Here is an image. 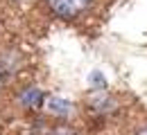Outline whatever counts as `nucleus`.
<instances>
[{
  "label": "nucleus",
  "mask_w": 147,
  "mask_h": 135,
  "mask_svg": "<svg viewBox=\"0 0 147 135\" xmlns=\"http://www.w3.org/2000/svg\"><path fill=\"white\" fill-rule=\"evenodd\" d=\"M134 135H147V126H143V128H138Z\"/></svg>",
  "instance_id": "obj_7"
},
{
  "label": "nucleus",
  "mask_w": 147,
  "mask_h": 135,
  "mask_svg": "<svg viewBox=\"0 0 147 135\" xmlns=\"http://www.w3.org/2000/svg\"><path fill=\"white\" fill-rule=\"evenodd\" d=\"M50 135H77V131H75V128H70V126H66V124H61V126L52 128V131H50Z\"/></svg>",
  "instance_id": "obj_6"
},
{
  "label": "nucleus",
  "mask_w": 147,
  "mask_h": 135,
  "mask_svg": "<svg viewBox=\"0 0 147 135\" xmlns=\"http://www.w3.org/2000/svg\"><path fill=\"white\" fill-rule=\"evenodd\" d=\"M88 108H91L95 115H109L118 108V101L111 95H104V92H97L88 99Z\"/></svg>",
  "instance_id": "obj_3"
},
{
  "label": "nucleus",
  "mask_w": 147,
  "mask_h": 135,
  "mask_svg": "<svg viewBox=\"0 0 147 135\" xmlns=\"http://www.w3.org/2000/svg\"><path fill=\"white\" fill-rule=\"evenodd\" d=\"M91 2L93 0H48V7L57 18L75 20L91 7Z\"/></svg>",
  "instance_id": "obj_1"
},
{
  "label": "nucleus",
  "mask_w": 147,
  "mask_h": 135,
  "mask_svg": "<svg viewBox=\"0 0 147 135\" xmlns=\"http://www.w3.org/2000/svg\"><path fill=\"white\" fill-rule=\"evenodd\" d=\"M48 106H50V110L57 113V117H66L70 110H73V106L66 101V99H50L48 101Z\"/></svg>",
  "instance_id": "obj_5"
},
{
  "label": "nucleus",
  "mask_w": 147,
  "mask_h": 135,
  "mask_svg": "<svg viewBox=\"0 0 147 135\" xmlns=\"http://www.w3.org/2000/svg\"><path fill=\"white\" fill-rule=\"evenodd\" d=\"M2 81H5V79H2V74H0V86H2Z\"/></svg>",
  "instance_id": "obj_8"
},
{
  "label": "nucleus",
  "mask_w": 147,
  "mask_h": 135,
  "mask_svg": "<svg viewBox=\"0 0 147 135\" xmlns=\"http://www.w3.org/2000/svg\"><path fill=\"white\" fill-rule=\"evenodd\" d=\"M43 101V92L41 90H36V88H27V90H23L20 92V104L23 106H38Z\"/></svg>",
  "instance_id": "obj_4"
},
{
  "label": "nucleus",
  "mask_w": 147,
  "mask_h": 135,
  "mask_svg": "<svg viewBox=\"0 0 147 135\" xmlns=\"http://www.w3.org/2000/svg\"><path fill=\"white\" fill-rule=\"evenodd\" d=\"M20 68H23L20 52H16V50H2L0 52V74H2V79L16 74Z\"/></svg>",
  "instance_id": "obj_2"
}]
</instances>
